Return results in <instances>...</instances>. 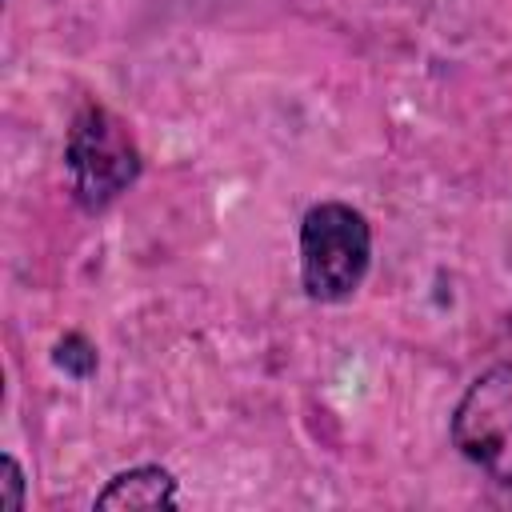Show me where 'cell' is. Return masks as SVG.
Returning <instances> with one entry per match:
<instances>
[{"mask_svg":"<svg viewBox=\"0 0 512 512\" xmlns=\"http://www.w3.org/2000/svg\"><path fill=\"white\" fill-rule=\"evenodd\" d=\"M64 164H68L76 200L88 212H96V208H108L140 176V148L116 112L100 104H84L68 128Z\"/></svg>","mask_w":512,"mask_h":512,"instance_id":"6da1fadb","label":"cell"},{"mask_svg":"<svg viewBox=\"0 0 512 512\" xmlns=\"http://www.w3.org/2000/svg\"><path fill=\"white\" fill-rule=\"evenodd\" d=\"M372 232L348 204H316L300 224V276L312 300H344L368 272Z\"/></svg>","mask_w":512,"mask_h":512,"instance_id":"7a4b0ae2","label":"cell"},{"mask_svg":"<svg viewBox=\"0 0 512 512\" xmlns=\"http://www.w3.org/2000/svg\"><path fill=\"white\" fill-rule=\"evenodd\" d=\"M452 440L496 484H512V364L480 372L452 412Z\"/></svg>","mask_w":512,"mask_h":512,"instance_id":"3957f363","label":"cell"},{"mask_svg":"<svg viewBox=\"0 0 512 512\" xmlns=\"http://www.w3.org/2000/svg\"><path fill=\"white\" fill-rule=\"evenodd\" d=\"M168 504H176V480L156 464L120 472L96 496V508H168Z\"/></svg>","mask_w":512,"mask_h":512,"instance_id":"277c9868","label":"cell"},{"mask_svg":"<svg viewBox=\"0 0 512 512\" xmlns=\"http://www.w3.org/2000/svg\"><path fill=\"white\" fill-rule=\"evenodd\" d=\"M56 364L68 368L72 376H88V372L96 368V348H92L80 332H68V336L60 340V348H56Z\"/></svg>","mask_w":512,"mask_h":512,"instance_id":"5b68a950","label":"cell"},{"mask_svg":"<svg viewBox=\"0 0 512 512\" xmlns=\"http://www.w3.org/2000/svg\"><path fill=\"white\" fill-rule=\"evenodd\" d=\"M20 504H24V472L12 456H4L0 460V508L20 512Z\"/></svg>","mask_w":512,"mask_h":512,"instance_id":"8992f818","label":"cell"}]
</instances>
